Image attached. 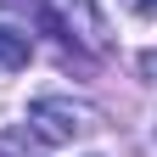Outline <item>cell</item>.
Here are the masks:
<instances>
[{"label": "cell", "mask_w": 157, "mask_h": 157, "mask_svg": "<svg viewBox=\"0 0 157 157\" xmlns=\"http://www.w3.org/2000/svg\"><path fill=\"white\" fill-rule=\"evenodd\" d=\"M28 56H34L28 34H17V28H0V73H23V67H28Z\"/></svg>", "instance_id": "3957f363"}, {"label": "cell", "mask_w": 157, "mask_h": 157, "mask_svg": "<svg viewBox=\"0 0 157 157\" xmlns=\"http://www.w3.org/2000/svg\"><path fill=\"white\" fill-rule=\"evenodd\" d=\"M124 6H129L135 17H157V0H124Z\"/></svg>", "instance_id": "5b68a950"}, {"label": "cell", "mask_w": 157, "mask_h": 157, "mask_svg": "<svg viewBox=\"0 0 157 157\" xmlns=\"http://www.w3.org/2000/svg\"><path fill=\"white\" fill-rule=\"evenodd\" d=\"M28 129L45 146H67V140L95 129V107L67 101V95H39V101H28Z\"/></svg>", "instance_id": "7a4b0ae2"}, {"label": "cell", "mask_w": 157, "mask_h": 157, "mask_svg": "<svg viewBox=\"0 0 157 157\" xmlns=\"http://www.w3.org/2000/svg\"><path fill=\"white\" fill-rule=\"evenodd\" d=\"M34 23L51 28L62 45L84 51V56H101L107 51V23H101V6H95V0H39Z\"/></svg>", "instance_id": "6da1fadb"}, {"label": "cell", "mask_w": 157, "mask_h": 157, "mask_svg": "<svg viewBox=\"0 0 157 157\" xmlns=\"http://www.w3.org/2000/svg\"><path fill=\"white\" fill-rule=\"evenodd\" d=\"M0 157H34L28 129H0Z\"/></svg>", "instance_id": "277c9868"}]
</instances>
